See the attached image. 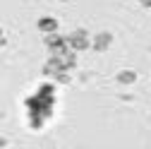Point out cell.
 I'll return each mask as SVG.
<instances>
[{
    "label": "cell",
    "mask_w": 151,
    "mask_h": 149,
    "mask_svg": "<svg viewBox=\"0 0 151 149\" xmlns=\"http://www.w3.org/2000/svg\"><path fill=\"white\" fill-rule=\"evenodd\" d=\"M65 39H67V46H70L72 51H84V48L91 46V36H89V31H84V29H74L70 36H65Z\"/></svg>",
    "instance_id": "1"
},
{
    "label": "cell",
    "mask_w": 151,
    "mask_h": 149,
    "mask_svg": "<svg viewBox=\"0 0 151 149\" xmlns=\"http://www.w3.org/2000/svg\"><path fill=\"white\" fill-rule=\"evenodd\" d=\"M46 46H48V51H50V55H63V53H67V39L65 36H60V34H48L46 36Z\"/></svg>",
    "instance_id": "2"
},
{
    "label": "cell",
    "mask_w": 151,
    "mask_h": 149,
    "mask_svg": "<svg viewBox=\"0 0 151 149\" xmlns=\"http://www.w3.org/2000/svg\"><path fill=\"white\" fill-rule=\"evenodd\" d=\"M110 43H113V34H110V31H101V34H96V36L91 39V48H93V51H99V53L108 51Z\"/></svg>",
    "instance_id": "3"
},
{
    "label": "cell",
    "mask_w": 151,
    "mask_h": 149,
    "mask_svg": "<svg viewBox=\"0 0 151 149\" xmlns=\"http://www.w3.org/2000/svg\"><path fill=\"white\" fill-rule=\"evenodd\" d=\"M39 29L43 34H55L58 31V20H55V17H41L39 20Z\"/></svg>",
    "instance_id": "4"
},
{
    "label": "cell",
    "mask_w": 151,
    "mask_h": 149,
    "mask_svg": "<svg viewBox=\"0 0 151 149\" xmlns=\"http://www.w3.org/2000/svg\"><path fill=\"white\" fill-rule=\"evenodd\" d=\"M118 82H120V84L137 82V72H134V70H122V72H118Z\"/></svg>",
    "instance_id": "5"
},
{
    "label": "cell",
    "mask_w": 151,
    "mask_h": 149,
    "mask_svg": "<svg viewBox=\"0 0 151 149\" xmlns=\"http://www.w3.org/2000/svg\"><path fill=\"white\" fill-rule=\"evenodd\" d=\"M142 3V7H146V10H151V0H139Z\"/></svg>",
    "instance_id": "6"
},
{
    "label": "cell",
    "mask_w": 151,
    "mask_h": 149,
    "mask_svg": "<svg viewBox=\"0 0 151 149\" xmlns=\"http://www.w3.org/2000/svg\"><path fill=\"white\" fill-rule=\"evenodd\" d=\"M5 144H7V142H5V140H3V137H0V147H5Z\"/></svg>",
    "instance_id": "7"
}]
</instances>
